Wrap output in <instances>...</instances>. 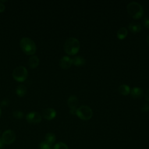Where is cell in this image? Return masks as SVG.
Returning a JSON list of instances; mask_svg holds the SVG:
<instances>
[{
    "instance_id": "21",
    "label": "cell",
    "mask_w": 149,
    "mask_h": 149,
    "mask_svg": "<svg viewBox=\"0 0 149 149\" xmlns=\"http://www.w3.org/2000/svg\"><path fill=\"white\" fill-rule=\"evenodd\" d=\"M24 114L23 113L19 110H16L13 112V116L16 119H21L23 118Z\"/></svg>"
},
{
    "instance_id": "10",
    "label": "cell",
    "mask_w": 149,
    "mask_h": 149,
    "mask_svg": "<svg viewBox=\"0 0 149 149\" xmlns=\"http://www.w3.org/2000/svg\"><path fill=\"white\" fill-rule=\"evenodd\" d=\"M130 95L134 98H140L142 97L143 91L140 87H134L130 90Z\"/></svg>"
},
{
    "instance_id": "2",
    "label": "cell",
    "mask_w": 149,
    "mask_h": 149,
    "mask_svg": "<svg viewBox=\"0 0 149 149\" xmlns=\"http://www.w3.org/2000/svg\"><path fill=\"white\" fill-rule=\"evenodd\" d=\"M20 46L23 52L28 55H33L35 54L37 49L34 42L27 37H23L21 39Z\"/></svg>"
},
{
    "instance_id": "17",
    "label": "cell",
    "mask_w": 149,
    "mask_h": 149,
    "mask_svg": "<svg viewBox=\"0 0 149 149\" xmlns=\"http://www.w3.org/2000/svg\"><path fill=\"white\" fill-rule=\"evenodd\" d=\"M127 34V30L125 27L119 28L117 31V37L119 39L125 38Z\"/></svg>"
},
{
    "instance_id": "12",
    "label": "cell",
    "mask_w": 149,
    "mask_h": 149,
    "mask_svg": "<svg viewBox=\"0 0 149 149\" xmlns=\"http://www.w3.org/2000/svg\"><path fill=\"white\" fill-rule=\"evenodd\" d=\"M78 105V99L76 96L73 95L69 97L68 100V105L70 108H76V107Z\"/></svg>"
},
{
    "instance_id": "9",
    "label": "cell",
    "mask_w": 149,
    "mask_h": 149,
    "mask_svg": "<svg viewBox=\"0 0 149 149\" xmlns=\"http://www.w3.org/2000/svg\"><path fill=\"white\" fill-rule=\"evenodd\" d=\"M72 63V59L68 56H64L59 61V66L63 69H68Z\"/></svg>"
},
{
    "instance_id": "23",
    "label": "cell",
    "mask_w": 149,
    "mask_h": 149,
    "mask_svg": "<svg viewBox=\"0 0 149 149\" xmlns=\"http://www.w3.org/2000/svg\"><path fill=\"white\" fill-rule=\"evenodd\" d=\"M9 100L7 98H5L2 100L0 103L1 107H6L9 105Z\"/></svg>"
},
{
    "instance_id": "22",
    "label": "cell",
    "mask_w": 149,
    "mask_h": 149,
    "mask_svg": "<svg viewBox=\"0 0 149 149\" xmlns=\"http://www.w3.org/2000/svg\"><path fill=\"white\" fill-rule=\"evenodd\" d=\"M143 24L146 27L149 28V17H145L143 18Z\"/></svg>"
},
{
    "instance_id": "20",
    "label": "cell",
    "mask_w": 149,
    "mask_h": 149,
    "mask_svg": "<svg viewBox=\"0 0 149 149\" xmlns=\"http://www.w3.org/2000/svg\"><path fill=\"white\" fill-rule=\"evenodd\" d=\"M51 146H52L51 144L44 141L40 143V149H52Z\"/></svg>"
},
{
    "instance_id": "18",
    "label": "cell",
    "mask_w": 149,
    "mask_h": 149,
    "mask_svg": "<svg viewBox=\"0 0 149 149\" xmlns=\"http://www.w3.org/2000/svg\"><path fill=\"white\" fill-rule=\"evenodd\" d=\"M55 139L56 137L55 134L52 133H48L47 134H46L45 137V141L51 145L55 142Z\"/></svg>"
},
{
    "instance_id": "3",
    "label": "cell",
    "mask_w": 149,
    "mask_h": 149,
    "mask_svg": "<svg viewBox=\"0 0 149 149\" xmlns=\"http://www.w3.org/2000/svg\"><path fill=\"white\" fill-rule=\"evenodd\" d=\"M127 10L129 15L134 19L140 18L143 14V8L138 2H130L127 5Z\"/></svg>"
},
{
    "instance_id": "19",
    "label": "cell",
    "mask_w": 149,
    "mask_h": 149,
    "mask_svg": "<svg viewBox=\"0 0 149 149\" xmlns=\"http://www.w3.org/2000/svg\"><path fill=\"white\" fill-rule=\"evenodd\" d=\"M53 149H68V147L66 144L62 142H59L54 146Z\"/></svg>"
},
{
    "instance_id": "7",
    "label": "cell",
    "mask_w": 149,
    "mask_h": 149,
    "mask_svg": "<svg viewBox=\"0 0 149 149\" xmlns=\"http://www.w3.org/2000/svg\"><path fill=\"white\" fill-rule=\"evenodd\" d=\"M27 121L31 124H37L41 122V116L37 112H31L26 116Z\"/></svg>"
},
{
    "instance_id": "6",
    "label": "cell",
    "mask_w": 149,
    "mask_h": 149,
    "mask_svg": "<svg viewBox=\"0 0 149 149\" xmlns=\"http://www.w3.org/2000/svg\"><path fill=\"white\" fill-rule=\"evenodd\" d=\"M16 139V135L15 132L12 130H6L2 135V141L3 144H10L13 143Z\"/></svg>"
},
{
    "instance_id": "25",
    "label": "cell",
    "mask_w": 149,
    "mask_h": 149,
    "mask_svg": "<svg viewBox=\"0 0 149 149\" xmlns=\"http://www.w3.org/2000/svg\"><path fill=\"white\" fill-rule=\"evenodd\" d=\"M5 5L0 1V12H3L5 10Z\"/></svg>"
},
{
    "instance_id": "13",
    "label": "cell",
    "mask_w": 149,
    "mask_h": 149,
    "mask_svg": "<svg viewBox=\"0 0 149 149\" xmlns=\"http://www.w3.org/2000/svg\"><path fill=\"white\" fill-rule=\"evenodd\" d=\"M39 62V58L36 55H33L29 59V65L30 68L34 69L38 66Z\"/></svg>"
},
{
    "instance_id": "30",
    "label": "cell",
    "mask_w": 149,
    "mask_h": 149,
    "mask_svg": "<svg viewBox=\"0 0 149 149\" xmlns=\"http://www.w3.org/2000/svg\"><path fill=\"white\" fill-rule=\"evenodd\" d=\"M1 113H2V112H1V107H0V118L1 116Z\"/></svg>"
},
{
    "instance_id": "27",
    "label": "cell",
    "mask_w": 149,
    "mask_h": 149,
    "mask_svg": "<svg viewBox=\"0 0 149 149\" xmlns=\"http://www.w3.org/2000/svg\"><path fill=\"white\" fill-rule=\"evenodd\" d=\"M76 111H77V108L70 109V113H72L73 115L76 114Z\"/></svg>"
},
{
    "instance_id": "31",
    "label": "cell",
    "mask_w": 149,
    "mask_h": 149,
    "mask_svg": "<svg viewBox=\"0 0 149 149\" xmlns=\"http://www.w3.org/2000/svg\"><path fill=\"white\" fill-rule=\"evenodd\" d=\"M1 131H0V139H1Z\"/></svg>"
},
{
    "instance_id": "1",
    "label": "cell",
    "mask_w": 149,
    "mask_h": 149,
    "mask_svg": "<svg viewBox=\"0 0 149 149\" xmlns=\"http://www.w3.org/2000/svg\"><path fill=\"white\" fill-rule=\"evenodd\" d=\"M63 48L69 55H75L80 49V42L74 37H70L65 42Z\"/></svg>"
},
{
    "instance_id": "11",
    "label": "cell",
    "mask_w": 149,
    "mask_h": 149,
    "mask_svg": "<svg viewBox=\"0 0 149 149\" xmlns=\"http://www.w3.org/2000/svg\"><path fill=\"white\" fill-rule=\"evenodd\" d=\"M128 27L130 31L133 33H138L139 31H140L141 29V24L139 22H130L128 26Z\"/></svg>"
},
{
    "instance_id": "8",
    "label": "cell",
    "mask_w": 149,
    "mask_h": 149,
    "mask_svg": "<svg viewBox=\"0 0 149 149\" xmlns=\"http://www.w3.org/2000/svg\"><path fill=\"white\" fill-rule=\"evenodd\" d=\"M56 115V111L51 108H48L45 109L42 111V116L43 117L47 120L53 119Z\"/></svg>"
},
{
    "instance_id": "14",
    "label": "cell",
    "mask_w": 149,
    "mask_h": 149,
    "mask_svg": "<svg viewBox=\"0 0 149 149\" xmlns=\"http://www.w3.org/2000/svg\"><path fill=\"white\" fill-rule=\"evenodd\" d=\"M72 63H73L74 65L79 66L83 65L86 62V60L83 56L79 55V56H76L73 57L72 59Z\"/></svg>"
},
{
    "instance_id": "16",
    "label": "cell",
    "mask_w": 149,
    "mask_h": 149,
    "mask_svg": "<svg viewBox=\"0 0 149 149\" xmlns=\"http://www.w3.org/2000/svg\"><path fill=\"white\" fill-rule=\"evenodd\" d=\"M118 90H119V92L121 94L124 95H127L130 92V88L129 86L126 84H121L120 86H119L118 87Z\"/></svg>"
},
{
    "instance_id": "26",
    "label": "cell",
    "mask_w": 149,
    "mask_h": 149,
    "mask_svg": "<svg viewBox=\"0 0 149 149\" xmlns=\"http://www.w3.org/2000/svg\"><path fill=\"white\" fill-rule=\"evenodd\" d=\"M145 98L146 100L148 101H149V89H148L145 94Z\"/></svg>"
},
{
    "instance_id": "5",
    "label": "cell",
    "mask_w": 149,
    "mask_h": 149,
    "mask_svg": "<svg viewBox=\"0 0 149 149\" xmlns=\"http://www.w3.org/2000/svg\"><path fill=\"white\" fill-rule=\"evenodd\" d=\"M76 115L83 120H88L93 115V111L88 106L81 105L77 108Z\"/></svg>"
},
{
    "instance_id": "15",
    "label": "cell",
    "mask_w": 149,
    "mask_h": 149,
    "mask_svg": "<svg viewBox=\"0 0 149 149\" xmlns=\"http://www.w3.org/2000/svg\"><path fill=\"white\" fill-rule=\"evenodd\" d=\"M27 93V88L23 84H19L17 86L16 89V94L20 97H22L26 95Z\"/></svg>"
},
{
    "instance_id": "28",
    "label": "cell",
    "mask_w": 149,
    "mask_h": 149,
    "mask_svg": "<svg viewBox=\"0 0 149 149\" xmlns=\"http://www.w3.org/2000/svg\"><path fill=\"white\" fill-rule=\"evenodd\" d=\"M3 143L2 141V139H0V149H2L3 147Z\"/></svg>"
},
{
    "instance_id": "4",
    "label": "cell",
    "mask_w": 149,
    "mask_h": 149,
    "mask_svg": "<svg viewBox=\"0 0 149 149\" xmlns=\"http://www.w3.org/2000/svg\"><path fill=\"white\" fill-rule=\"evenodd\" d=\"M28 76V72L26 68L23 66L16 67L12 72V77L18 82H23L26 80Z\"/></svg>"
},
{
    "instance_id": "29",
    "label": "cell",
    "mask_w": 149,
    "mask_h": 149,
    "mask_svg": "<svg viewBox=\"0 0 149 149\" xmlns=\"http://www.w3.org/2000/svg\"><path fill=\"white\" fill-rule=\"evenodd\" d=\"M147 43H148V45H149V34L148 35V36H147Z\"/></svg>"
},
{
    "instance_id": "24",
    "label": "cell",
    "mask_w": 149,
    "mask_h": 149,
    "mask_svg": "<svg viewBox=\"0 0 149 149\" xmlns=\"http://www.w3.org/2000/svg\"><path fill=\"white\" fill-rule=\"evenodd\" d=\"M141 111H143L144 112L148 111L149 110V104L148 103L144 104V105L141 107Z\"/></svg>"
}]
</instances>
